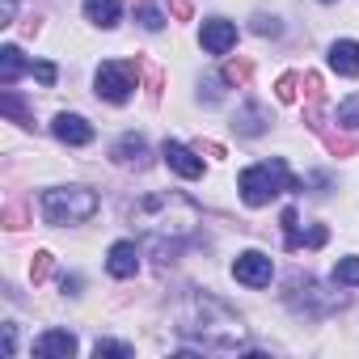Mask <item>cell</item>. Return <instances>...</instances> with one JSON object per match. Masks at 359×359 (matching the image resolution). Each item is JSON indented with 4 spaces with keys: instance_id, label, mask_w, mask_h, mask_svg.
I'll return each mask as SVG.
<instances>
[{
    "instance_id": "6da1fadb",
    "label": "cell",
    "mask_w": 359,
    "mask_h": 359,
    "mask_svg": "<svg viewBox=\"0 0 359 359\" xmlns=\"http://www.w3.org/2000/svg\"><path fill=\"white\" fill-rule=\"evenodd\" d=\"M131 224L148 237V245H156L161 254L177 250V245H187L199 224H203V212L182 195V191H148L144 199H135V208L127 212Z\"/></svg>"
},
{
    "instance_id": "7a4b0ae2",
    "label": "cell",
    "mask_w": 359,
    "mask_h": 359,
    "mask_svg": "<svg viewBox=\"0 0 359 359\" xmlns=\"http://www.w3.org/2000/svg\"><path fill=\"white\" fill-rule=\"evenodd\" d=\"M173 330L203 351H237L245 342V321L212 292H191L173 309Z\"/></svg>"
},
{
    "instance_id": "3957f363",
    "label": "cell",
    "mask_w": 359,
    "mask_h": 359,
    "mask_svg": "<svg viewBox=\"0 0 359 359\" xmlns=\"http://www.w3.org/2000/svg\"><path fill=\"white\" fill-rule=\"evenodd\" d=\"M237 191H241V199H245L250 208H266L275 195H283V191H300V182H296V173L287 169L283 156H271V161H258V165L241 169Z\"/></svg>"
},
{
    "instance_id": "277c9868",
    "label": "cell",
    "mask_w": 359,
    "mask_h": 359,
    "mask_svg": "<svg viewBox=\"0 0 359 359\" xmlns=\"http://www.w3.org/2000/svg\"><path fill=\"white\" fill-rule=\"evenodd\" d=\"M93 212H97V195L89 187H51V191H43V220L55 224V229L85 224V220H93Z\"/></svg>"
},
{
    "instance_id": "5b68a950",
    "label": "cell",
    "mask_w": 359,
    "mask_h": 359,
    "mask_svg": "<svg viewBox=\"0 0 359 359\" xmlns=\"http://www.w3.org/2000/svg\"><path fill=\"white\" fill-rule=\"evenodd\" d=\"M93 85H97V97H106L110 106H123V102L135 93V64L106 60V64L93 72Z\"/></svg>"
},
{
    "instance_id": "8992f818",
    "label": "cell",
    "mask_w": 359,
    "mask_h": 359,
    "mask_svg": "<svg viewBox=\"0 0 359 359\" xmlns=\"http://www.w3.org/2000/svg\"><path fill=\"white\" fill-rule=\"evenodd\" d=\"M233 279L245 283V287H271V279H275V262H271V254H262V250H245V254H237V258H233Z\"/></svg>"
},
{
    "instance_id": "52a82bcc",
    "label": "cell",
    "mask_w": 359,
    "mask_h": 359,
    "mask_svg": "<svg viewBox=\"0 0 359 359\" xmlns=\"http://www.w3.org/2000/svg\"><path fill=\"white\" fill-rule=\"evenodd\" d=\"M161 156H165V165L177 173V177H203V152L199 148H187V144H177V140H165V148H161Z\"/></svg>"
},
{
    "instance_id": "ba28073f",
    "label": "cell",
    "mask_w": 359,
    "mask_h": 359,
    "mask_svg": "<svg viewBox=\"0 0 359 359\" xmlns=\"http://www.w3.org/2000/svg\"><path fill=\"white\" fill-rule=\"evenodd\" d=\"M199 43H203L208 55H229L237 47V26L224 22V18H208L203 30H199Z\"/></svg>"
},
{
    "instance_id": "9c48e42d",
    "label": "cell",
    "mask_w": 359,
    "mask_h": 359,
    "mask_svg": "<svg viewBox=\"0 0 359 359\" xmlns=\"http://www.w3.org/2000/svg\"><path fill=\"white\" fill-rule=\"evenodd\" d=\"M51 131H55V140H64V144H72V148H81V144H93V123L89 118H81V114H55V123H51Z\"/></svg>"
},
{
    "instance_id": "30bf717a",
    "label": "cell",
    "mask_w": 359,
    "mask_h": 359,
    "mask_svg": "<svg viewBox=\"0 0 359 359\" xmlns=\"http://www.w3.org/2000/svg\"><path fill=\"white\" fill-rule=\"evenodd\" d=\"M34 355H39V359H68V355H76V334H68V330H47V334H39V338H34Z\"/></svg>"
},
{
    "instance_id": "8fae6325",
    "label": "cell",
    "mask_w": 359,
    "mask_h": 359,
    "mask_svg": "<svg viewBox=\"0 0 359 359\" xmlns=\"http://www.w3.org/2000/svg\"><path fill=\"white\" fill-rule=\"evenodd\" d=\"M106 271H110L114 279H131V275L140 271V250H135V241H114L110 254H106Z\"/></svg>"
},
{
    "instance_id": "7c38bea8",
    "label": "cell",
    "mask_w": 359,
    "mask_h": 359,
    "mask_svg": "<svg viewBox=\"0 0 359 359\" xmlns=\"http://www.w3.org/2000/svg\"><path fill=\"white\" fill-rule=\"evenodd\" d=\"M330 68L338 76H359V43L355 39H338L330 47Z\"/></svg>"
},
{
    "instance_id": "4fadbf2b",
    "label": "cell",
    "mask_w": 359,
    "mask_h": 359,
    "mask_svg": "<svg viewBox=\"0 0 359 359\" xmlns=\"http://www.w3.org/2000/svg\"><path fill=\"white\" fill-rule=\"evenodd\" d=\"M110 156H114L118 165H135V169H144V165H148V144H144V135H123V140L110 148Z\"/></svg>"
},
{
    "instance_id": "5bb4252c",
    "label": "cell",
    "mask_w": 359,
    "mask_h": 359,
    "mask_svg": "<svg viewBox=\"0 0 359 359\" xmlns=\"http://www.w3.org/2000/svg\"><path fill=\"white\" fill-rule=\"evenodd\" d=\"M296 283H300V279H296ZM300 287H304V296H296V292L287 296V300H292L296 309H309V313H325V309H334V304H342V296H321V287H317L313 279H304Z\"/></svg>"
},
{
    "instance_id": "9a60e30c",
    "label": "cell",
    "mask_w": 359,
    "mask_h": 359,
    "mask_svg": "<svg viewBox=\"0 0 359 359\" xmlns=\"http://www.w3.org/2000/svg\"><path fill=\"white\" fill-rule=\"evenodd\" d=\"M233 127H237V135H262V131H266V110H262L258 102H245V106L237 110Z\"/></svg>"
},
{
    "instance_id": "2e32d148",
    "label": "cell",
    "mask_w": 359,
    "mask_h": 359,
    "mask_svg": "<svg viewBox=\"0 0 359 359\" xmlns=\"http://www.w3.org/2000/svg\"><path fill=\"white\" fill-rule=\"evenodd\" d=\"M118 0H85V18L93 22V26H102V30H114L118 26Z\"/></svg>"
},
{
    "instance_id": "e0dca14e",
    "label": "cell",
    "mask_w": 359,
    "mask_h": 359,
    "mask_svg": "<svg viewBox=\"0 0 359 359\" xmlns=\"http://www.w3.org/2000/svg\"><path fill=\"white\" fill-rule=\"evenodd\" d=\"M30 64H26V55H22V47H0V85H13L22 72H26Z\"/></svg>"
},
{
    "instance_id": "ac0fdd59",
    "label": "cell",
    "mask_w": 359,
    "mask_h": 359,
    "mask_svg": "<svg viewBox=\"0 0 359 359\" xmlns=\"http://www.w3.org/2000/svg\"><path fill=\"white\" fill-rule=\"evenodd\" d=\"M93 355H97V359H106V355H114V359H131L135 346H131V342H114V338H97V342H93Z\"/></svg>"
},
{
    "instance_id": "d6986e66",
    "label": "cell",
    "mask_w": 359,
    "mask_h": 359,
    "mask_svg": "<svg viewBox=\"0 0 359 359\" xmlns=\"http://www.w3.org/2000/svg\"><path fill=\"white\" fill-rule=\"evenodd\" d=\"M250 72H254V68H250V60H229V64H224V72H220V81L241 89V85L250 81Z\"/></svg>"
},
{
    "instance_id": "ffe728a7",
    "label": "cell",
    "mask_w": 359,
    "mask_h": 359,
    "mask_svg": "<svg viewBox=\"0 0 359 359\" xmlns=\"http://www.w3.org/2000/svg\"><path fill=\"white\" fill-rule=\"evenodd\" d=\"M279 224H283V241H287V250H300V245H304V237H300V216L287 208V212L279 216Z\"/></svg>"
},
{
    "instance_id": "44dd1931",
    "label": "cell",
    "mask_w": 359,
    "mask_h": 359,
    "mask_svg": "<svg viewBox=\"0 0 359 359\" xmlns=\"http://www.w3.org/2000/svg\"><path fill=\"white\" fill-rule=\"evenodd\" d=\"M338 127L359 131V93H351L346 102H338Z\"/></svg>"
},
{
    "instance_id": "7402d4cb",
    "label": "cell",
    "mask_w": 359,
    "mask_h": 359,
    "mask_svg": "<svg viewBox=\"0 0 359 359\" xmlns=\"http://www.w3.org/2000/svg\"><path fill=\"white\" fill-rule=\"evenodd\" d=\"M135 22H140L144 30H152V34H156V30L165 26V13H161L156 5H148V0H144V5H135Z\"/></svg>"
},
{
    "instance_id": "603a6c76",
    "label": "cell",
    "mask_w": 359,
    "mask_h": 359,
    "mask_svg": "<svg viewBox=\"0 0 359 359\" xmlns=\"http://www.w3.org/2000/svg\"><path fill=\"white\" fill-rule=\"evenodd\" d=\"M250 30H254L258 39H279V34H283V22H279V18H271V13H258Z\"/></svg>"
},
{
    "instance_id": "cb8c5ba5",
    "label": "cell",
    "mask_w": 359,
    "mask_h": 359,
    "mask_svg": "<svg viewBox=\"0 0 359 359\" xmlns=\"http://www.w3.org/2000/svg\"><path fill=\"white\" fill-rule=\"evenodd\" d=\"M334 279H338V283H346V287H359V258H338Z\"/></svg>"
},
{
    "instance_id": "d4e9b609",
    "label": "cell",
    "mask_w": 359,
    "mask_h": 359,
    "mask_svg": "<svg viewBox=\"0 0 359 359\" xmlns=\"http://www.w3.org/2000/svg\"><path fill=\"white\" fill-rule=\"evenodd\" d=\"M0 102H5V114H13L18 123H30V114H26V106H22V97L5 85V97H0Z\"/></svg>"
},
{
    "instance_id": "484cf974",
    "label": "cell",
    "mask_w": 359,
    "mask_h": 359,
    "mask_svg": "<svg viewBox=\"0 0 359 359\" xmlns=\"http://www.w3.org/2000/svg\"><path fill=\"white\" fill-rule=\"evenodd\" d=\"M296 85H300V76H296V72L279 76V85H275V97H279V102H296Z\"/></svg>"
},
{
    "instance_id": "4316f807",
    "label": "cell",
    "mask_w": 359,
    "mask_h": 359,
    "mask_svg": "<svg viewBox=\"0 0 359 359\" xmlns=\"http://www.w3.org/2000/svg\"><path fill=\"white\" fill-rule=\"evenodd\" d=\"M51 275V254L43 250V254H34V283H43Z\"/></svg>"
},
{
    "instance_id": "83f0119b",
    "label": "cell",
    "mask_w": 359,
    "mask_h": 359,
    "mask_svg": "<svg viewBox=\"0 0 359 359\" xmlns=\"http://www.w3.org/2000/svg\"><path fill=\"white\" fill-rule=\"evenodd\" d=\"M30 72H34L43 85H55V64H30Z\"/></svg>"
},
{
    "instance_id": "f1b7e54d",
    "label": "cell",
    "mask_w": 359,
    "mask_h": 359,
    "mask_svg": "<svg viewBox=\"0 0 359 359\" xmlns=\"http://www.w3.org/2000/svg\"><path fill=\"white\" fill-rule=\"evenodd\" d=\"M13 13H18V0H0V26H13Z\"/></svg>"
},
{
    "instance_id": "f546056e",
    "label": "cell",
    "mask_w": 359,
    "mask_h": 359,
    "mask_svg": "<svg viewBox=\"0 0 359 359\" xmlns=\"http://www.w3.org/2000/svg\"><path fill=\"white\" fill-rule=\"evenodd\" d=\"M13 351H18V325L9 321L5 325V355H13Z\"/></svg>"
},
{
    "instance_id": "4dcf8cb0",
    "label": "cell",
    "mask_w": 359,
    "mask_h": 359,
    "mask_svg": "<svg viewBox=\"0 0 359 359\" xmlns=\"http://www.w3.org/2000/svg\"><path fill=\"white\" fill-rule=\"evenodd\" d=\"M5 224L9 229H22V208H5Z\"/></svg>"
},
{
    "instance_id": "1f68e13d",
    "label": "cell",
    "mask_w": 359,
    "mask_h": 359,
    "mask_svg": "<svg viewBox=\"0 0 359 359\" xmlns=\"http://www.w3.org/2000/svg\"><path fill=\"white\" fill-rule=\"evenodd\" d=\"M169 5H173L177 18H191V0H169Z\"/></svg>"
},
{
    "instance_id": "d6a6232c",
    "label": "cell",
    "mask_w": 359,
    "mask_h": 359,
    "mask_svg": "<svg viewBox=\"0 0 359 359\" xmlns=\"http://www.w3.org/2000/svg\"><path fill=\"white\" fill-rule=\"evenodd\" d=\"M321 5H330V0H321Z\"/></svg>"
}]
</instances>
